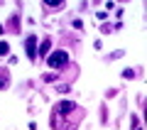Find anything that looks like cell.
I'll use <instances>...</instances> for the list:
<instances>
[{
    "label": "cell",
    "instance_id": "1",
    "mask_svg": "<svg viewBox=\"0 0 147 130\" xmlns=\"http://www.w3.org/2000/svg\"><path fill=\"white\" fill-rule=\"evenodd\" d=\"M47 62H49V66H52V69H59V66H64V64L69 62V54L66 52H54Z\"/></svg>",
    "mask_w": 147,
    "mask_h": 130
},
{
    "label": "cell",
    "instance_id": "3",
    "mask_svg": "<svg viewBox=\"0 0 147 130\" xmlns=\"http://www.w3.org/2000/svg\"><path fill=\"white\" fill-rule=\"evenodd\" d=\"M0 54H7V44L5 42H0Z\"/></svg>",
    "mask_w": 147,
    "mask_h": 130
},
{
    "label": "cell",
    "instance_id": "2",
    "mask_svg": "<svg viewBox=\"0 0 147 130\" xmlns=\"http://www.w3.org/2000/svg\"><path fill=\"white\" fill-rule=\"evenodd\" d=\"M25 49H27V54H30V59H34V54H37V37H27V42H25Z\"/></svg>",
    "mask_w": 147,
    "mask_h": 130
}]
</instances>
